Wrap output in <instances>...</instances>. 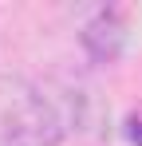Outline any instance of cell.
I'll use <instances>...</instances> for the list:
<instances>
[{
	"mask_svg": "<svg viewBox=\"0 0 142 146\" xmlns=\"http://www.w3.org/2000/svg\"><path fill=\"white\" fill-rule=\"evenodd\" d=\"M67 130V99L40 83L0 79V146H59Z\"/></svg>",
	"mask_w": 142,
	"mask_h": 146,
	"instance_id": "obj_1",
	"label": "cell"
},
{
	"mask_svg": "<svg viewBox=\"0 0 142 146\" xmlns=\"http://www.w3.org/2000/svg\"><path fill=\"white\" fill-rule=\"evenodd\" d=\"M83 48L99 63H115L118 59V51H122V24H118L115 12H99L95 20L83 24Z\"/></svg>",
	"mask_w": 142,
	"mask_h": 146,
	"instance_id": "obj_2",
	"label": "cell"
}]
</instances>
